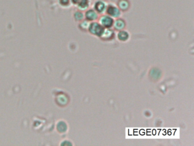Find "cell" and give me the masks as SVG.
Masks as SVG:
<instances>
[{"mask_svg": "<svg viewBox=\"0 0 194 146\" xmlns=\"http://www.w3.org/2000/svg\"><path fill=\"white\" fill-rule=\"evenodd\" d=\"M88 30L91 34L97 36H101L103 33L105 29L100 24L97 22H92L89 24Z\"/></svg>", "mask_w": 194, "mask_h": 146, "instance_id": "1", "label": "cell"}, {"mask_svg": "<svg viewBox=\"0 0 194 146\" xmlns=\"http://www.w3.org/2000/svg\"><path fill=\"white\" fill-rule=\"evenodd\" d=\"M107 14L114 18H118L121 15V10L118 8V6L114 4L107 5L106 10Z\"/></svg>", "mask_w": 194, "mask_h": 146, "instance_id": "2", "label": "cell"}, {"mask_svg": "<svg viewBox=\"0 0 194 146\" xmlns=\"http://www.w3.org/2000/svg\"><path fill=\"white\" fill-rule=\"evenodd\" d=\"M100 24L104 27L109 29L113 25L114 20L112 17L108 15H103L100 18Z\"/></svg>", "mask_w": 194, "mask_h": 146, "instance_id": "3", "label": "cell"}, {"mask_svg": "<svg viewBox=\"0 0 194 146\" xmlns=\"http://www.w3.org/2000/svg\"><path fill=\"white\" fill-rule=\"evenodd\" d=\"M106 6L107 5L104 1L99 0L94 3V10L98 14H102L105 12Z\"/></svg>", "mask_w": 194, "mask_h": 146, "instance_id": "4", "label": "cell"}, {"mask_svg": "<svg viewBox=\"0 0 194 146\" xmlns=\"http://www.w3.org/2000/svg\"><path fill=\"white\" fill-rule=\"evenodd\" d=\"M85 17L88 21H92L98 18V13L94 9H88L85 12Z\"/></svg>", "mask_w": 194, "mask_h": 146, "instance_id": "5", "label": "cell"}, {"mask_svg": "<svg viewBox=\"0 0 194 146\" xmlns=\"http://www.w3.org/2000/svg\"><path fill=\"white\" fill-rule=\"evenodd\" d=\"M118 8L120 10L126 11L130 8L131 3L128 0H119L118 2Z\"/></svg>", "mask_w": 194, "mask_h": 146, "instance_id": "6", "label": "cell"}, {"mask_svg": "<svg viewBox=\"0 0 194 146\" xmlns=\"http://www.w3.org/2000/svg\"><path fill=\"white\" fill-rule=\"evenodd\" d=\"M78 5L80 10H87L90 5V0H80Z\"/></svg>", "mask_w": 194, "mask_h": 146, "instance_id": "7", "label": "cell"}, {"mask_svg": "<svg viewBox=\"0 0 194 146\" xmlns=\"http://www.w3.org/2000/svg\"><path fill=\"white\" fill-rule=\"evenodd\" d=\"M113 24L115 25V27L116 29L122 30V29L124 28L125 26V22L121 18H119Z\"/></svg>", "mask_w": 194, "mask_h": 146, "instance_id": "8", "label": "cell"}, {"mask_svg": "<svg viewBox=\"0 0 194 146\" xmlns=\"http://www.w3.org/2000/svg\"><path fill=\"white\" fill-rule=\"evenodd\" d=\"M118 38L121 41H125L127 40L129 37V34H127V31H121L118 34Z\"/></svg>", "mask_w": 194, "mask_h": 146, "instance_id": "9", "label": "cell"}, {"mask_svg": "<svg viewBox=\"0 0 194 146\" xmlns=\"http://www.w3.org/2000/svg\"><path fill=\"white\" fill-rule=\"evenodd\" d=\"M84 17L83 13L80 11H78L75 13V18L77 21H82Z\"/></svg>", "mask_w": 194, "mask_h": 146, "instance_id": "10", "label": "cell"}, {"mask_svg": "<svg viewBox=\"0 0 194 146\" xmlns=\"http://www.w3.org/2000/svg\"><path fill=\"white\" fill-rule=\"evenodd\" d=\"M60 3L61 5H64V6H66L69 5L70 3V0H60Z\"/></svg>", "mask_w": 194, "mask_h": 146, "instance_id": "11", "label": "cell"}, {"mask_svg": "<svg viewBox=\"0 0 194 146\" xmlns=\"http://www.w3.org/2000/svg\"><path fill=\"white\" fill-rule=\"evenodd\" d=\"M71 1H72V3H73V4L78 5V4L79 3L80 0H71Z\"/></svg>", "mask_w": 194, "mask_h": 146, "instance_id": "12", "label": "cell"}]
</instances>
